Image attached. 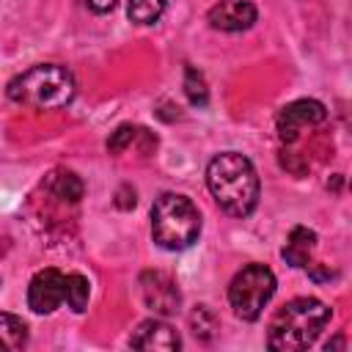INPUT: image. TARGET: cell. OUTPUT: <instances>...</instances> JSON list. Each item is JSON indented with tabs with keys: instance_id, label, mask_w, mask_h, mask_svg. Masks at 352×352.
Returning a JSON list of instances; mask_svg holds the SVG:
<instances>
[{
	"instance_id": "17",
	"label": "cell",
	"mask_w": 352,
	"mask_h": 352,
	"mask_svg": "<svg viewBox=\"0 0 352 352\" xmlns=\"http://www.w3.org/2000/svg\"><path fill=\"white\" fill-rule=\"evenodd\" d=\"M143 132H146V129H143V126H138V124H121V126L110 135V140H107V151H110V154H116V157H118V154H124V151H126L138 138H143Z\"/></svg>"
},
{
	"instance_id": "20",
	"label": "cell",
	"mask_w": 352,
	"mask_h": 352,
	"mask_svg": "<svg viewBox=\"0 0 352 352\" xmlns=\"http://www.w3.org/2000/svg\"><path fill=\"white\" fill-rule=\"evenodd\" d=\"M305 270H308V272H311V278H314V280H319V283H322V280L336 278V272H330V270H324V267H319V264H311V261L305 264Z\"/></svg>"
},
{
	"instance_id": "9",
	"label": "cell",
	"mask_w": 352,
	"mask_h": 352,
	"mask_svg": "<svg viewBox=\"0 0 352 352\" xmlns=\"http://www.w3.org/2000/svg\"><path fill=\"white\" fill-rule=\"evenodd\" d=\"M206 19L214 30L239 33V30H248V28L256 25L258 11L250 0H220L214 8H209Z\"/></svg>"
},
{
	"instance_id": "7",
	"label": "cell",
	"mask_w": 352,
	"mask_h": 352,
	"mask_svg": "<svg viewBox=\"0 0 352 352\" xmlns=\"http://www.w3.org/2000/svg\"><path fill=\"white\" fill-rule=\"evenodd\" d=\"M140 297H143L146 308L160 314V316H170L182 305V294H179L176 280L160 270H146L140 275Z\"/></svg>"
},
{
	"instance_id": "5",
	"label": "cell",
	"mask_w": 352,
	"mask_h": 352,
	"mask_svg": "<svg viewBox=\"0 0 352 352\" xmlns=\"http://www.w3.org/2000/svg\"><path fill=\"white\" fill-rule=\"evenodd\" d=\"M275 275L270 267L264 264H248L242 267L228 286V302L234 308V314L245 322H256L264 311V305L272 300L275 294Z\"/></svg>"
},
{
	"instance_id": "12",
	"label": "cell",
	"mask_w": 352,
	"mask_h": 352,
	"mask_svg": "<svg viewBox=\"0 0 352 352\" xmlns=\"http://www.w3.org/2000/svg\"><path fill=\"white\" fill-rule=\"evenodd\" d=\"M47 190H50L55 198H60V201L77 204V201L82 198V192H85V184H82V179H80L77 173L58 168V170H52V173L47 176Z\"/></svg>"
},
{
	"instance_id": "18",
	"label": "cell",
	"mask_w": 352,
	"mask_h": 352,
	"mask_svg": "<svg viewBox=\"0 0 352 352\" xmlns=\"http://www.w3.org/2000/svg\"><path fill=\"white\" fill-rule=\"evenodd\" d=\"M190 324H192V333H195V336L212 338V333L217 330V316H214L206 305H198V308L190 314Z\"/></svg>"
},
{
	"instance_id": "21",
	"label": "cell",
	"mask_w": 352,
	"mask_h": 352,
	"mask_svg": "<svg viewBox=\"0 0 352 352\" xmlns=\"http://www.w3.org/2000/svg\"><path fill=\"white\" fill-rule=\"evenodd\" d=\"M336 346H346L344 336H338V338H333V341H327V344H324V349H336Z\"/></svg>"
},
{
	"instance_id": "11",
	"label": "cell",
	"mask_w": 352,
	"mask_h": 352,
	"mask_svg": "<svg viewBox=\"0 0 352 352\" xmlns=\"http://www.w3.org/2000/svg\"><path fill=\"white\" fill-rule=\"evenodd\" d=\"M314 248H316V234L311 228H305V226H294L289 231V239H286L280 256L286 258L289 267H305L311 261Z\"/></svg>"
},
{
	"instance_id": "16",
	"label": "cell",
	"mask_w": 352,
	"mask_h": 352,
	"mask_svg": "<svg viewBox=\"0 0 352 352\" xmlns=\"http://www.w3.org/2000/svg\"><path fill=\"white\" fill-rule=\"evenodd\" d=\"M184 94H187V99H190L192 107H206V102H209L206 80H204V74L195 66H187L184 69Z\"/></svg>"
},
{
	"instance_id": "1",
	"label": "cell",
	"mask_w": 352,
	"mask_h": 352,
	"mask_svg": "<svg viewBox=\"0 0 352 352\" xmlns=\"http://www.w3.org/2000/svg\"><path fill=\"white\" fill-rule=\"evenodd\" d=\"M206 187L214 204L231 217H248L258 206V173L239 151H223L206 165Z\"/></svg>"
},
{
	"instance_id": "3",
	"label": "cell",
	"mask_w": 352,
	"mask_h": 352,
	"mask_svg": "<svg viewBox=\"0 0 352 352\" xmlns=\"http://www.w3.org/2000/svg\"><path fill=\"white\" fill-rule=\"evenodd\" d=\"M8 99L33 110H58L74 99V77L66 66L38 63L8 82Z\"/></svg>"
},
{
	"instance_id": "13",
	"label": "cell",
	"mask_w": 352,
	"mask_h": 352,
	"mask_svg": "<svg viewBox=\"0 0 352 352\" xmlns=\"http://www.w3.org/2000/svg\"><path fill=\"white\" fill-rule=\"evenodd\" d=\"M28 344V324L14 316L0 311V352H14Z\"/></svg>"
},
{
	"instance_id": "8",
	"label": "cell",
	"mask_w": 352,
	"mask_h": 352,
	"mask_svg": "<svg viewBox=\"0 0 352 352\" xmlns=\"http://www.w3.org/2000/svg\"><path fill=\"white\" fill-rule=\"evenodd\" d=\"M66 300V275L55 267L38 270L28 286V308L33 314H52Z\"/></svg>"
},
{
	"instance_id": "14",
	"label": "cell",
	"mask_w": 352,
	"mask_h": 352,
	"mask_svg": "<svg viewBox=\"0 0 352 352\" xmlns=\"http://www.w3.org/2000/svg\"><path fill=\"white\" fill-rule=\"evenodd\" d=\"M165 3H168V0H129L126 16H129L135 25H154V22L162 16Z\"/></svg>"
},
{
	"instance_id": "15",
	"label": "cell",
	"mask_w": 352,
	"mask_h": 352,
	"mask_svg": "<svg viewBox=\"0 0 352 352\" xmlns=\"http://www.w3.org/2000/svg\"><path fill=\"white\" fill-rule=\"evenodd\" d=\"M88 294H91L88 278L80 272H69L66 275V302L72 305L74 314H82L88 308Z\"/></svg>"
},
{
	"instance_id": "10",
	"label": "cell",
	"mask_w": 352,
	"mask_h": 352,
	"mask_svg": "<svg viewBox=\"0 0 352 352\" xmlns=\"http://www.w3.org/2000/svg\"><path fill=\"white\" fill-rule=\"evenodd\" d=\"M129 344L135 349H157V352H176L182 346V336L176 333V327H170L162 319H146L138 324V330L132 333Z\"/></svg>"
},
{
	"instance_id": "6",
	"label": "cell",
	"mask_w": 352,
	"mask_h": 352,
	"mask_svg": "<svg viewBox=\"0 0 352 352\" xmlns=\"http://www.w3.org/2000/svg\"><path fill=\"white\" fill-rule=\"evenodd\" d=\"M327 118V107L319 99H294L278 113V138L283 143H294L302 129L316 126Z\"/></svg>"
},
{
	"instance_id": "2",
	"label": "cell",
	"mask_w": 352,
	"mask_h": 352,
	"mask_svg": "<svg viewBox=\"0 0 352 352\" xmlns=\"http://www.w3.org/2000/svg\"><path fill=\"white\" fill-rule=\"evenodd\" d=\"M333 308L316 297H294L275 311L267 327V346L275 352H302L327 327Z\"/></svg>"
},
{
	"instance_id": "4",
	"label": "cell",
	"mask_w": 352,
	"mask_h": 352,
	"mask_svg": "<svg viewBox=\"0 0 352 352\" xmlns=\"http://www.w3.org/2000/svg\"><path fill=\"white\" fill-rule=\"evenodd\" d=\"M201 234V214L187 195L162 192L151 206V236L165 250H184Z\"/></svg>"
},
{
	"instance_id": "19",
	"label": "cell",
	"mask_w": 352,
	"mask_h": 352,
	"mask_svg": "<svg viewBox=\"0 0 352 352\" xmlns=\"http://www.w3.org/2000/svg\"><path fill=\"white\" fill-rule=\"evenodd\" d=\"M82 8H88L91 14H110L116 8L118 0H77Z\"/></svg>"
}]
</instances>
